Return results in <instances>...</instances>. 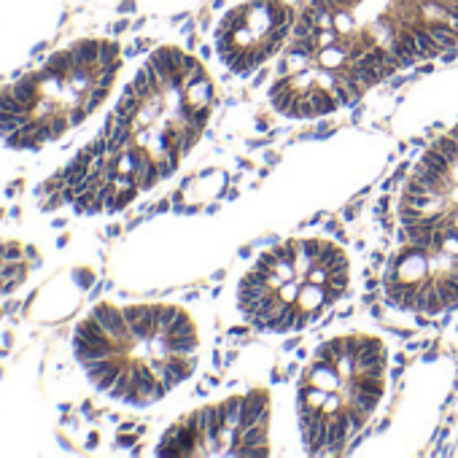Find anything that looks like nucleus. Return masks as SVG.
<instances>
[{
	"instance_id": "nucleus-1",
	"label": "nucleus",
	"mask_w": 458,
	"mask_h": 458,
	"mask_svg": "<svg viewBox=\"0 0 458 458\" xmlns=\"http://www.w3.org/2000/svg\"><path fill=\"white\" fill-rule=\"evenodd\" d=\"M124 321L130 329L133 340H148L157 335V315H160V305H135V308H124Z\"/></svg>"
},
{
	"instance_id": "nucleus-2",
	"label": "nucleus",
	"mask_w": 458,
	"mask_h": 458,
	"mask_svg": "<svg viewBox=\"0 0 458 458\" xmlns=\"http://www.w3.org/2000/svg\"><path fill=\"white\" fill-rule=\"evenodd\" d=\"M94 321L100 323L103 329H106V335L108 337H113L116 342H119L121 348L133 340L130 337V329H127V321H124V313L121 310H116V308H111V305H97V308L89 313Z\"/></svg>"
},
{
	"instance_id": "nucleus-3",
	"label": "nucleus",
	"mask_w": 458,
	"mask_h": 458,
	"mask_svg": "<svg viewBox=\"0 0 458 458\" xmlns=\"http://www.w3.org/2000/svg\"><path fill=\"white\" fill-rule=\"evenodd\" d=\"M84 369H86L89 380L94 383V389L111 391V389H113V383L119 380L124 364H121L116 356H108V359H100V362L84 364Z\"/></svg>"
},
{
	"instance_id": "nucleus-4",
	"label": "nucleus",
	"mask_w": 458,
	"mask_h": 458,
	"mask_svg": "<svg viewBox=\"0 0 458 458\" xmlns=\"http://www.w3.org/2000/svg\"><path fill=\"white\" fill-rule=\"evenodd\" d=\"M377 362H386V353L380 348V342L377 340H369V337H364L362 340V348L356 353V359H353V375H362L367 367H372Z\"/></svg>"
},
{
	"instance_id": "nucleus-5",
	"label": "nucleus",
	"mask_w": 458,
	"mask_h": 458,
	"mask_svg": "<svg viewBox=\"0 0 458 458\" xmlns=\"http://www.w3.org/2000/svg\"><path fill=\"white\" fill-rule=\"evenodd\" d=\"M259 420H267V393L251 391V393L245 396V413H242L240 429L251 426V423H259Z\"/></svg>"
},
{
	"instance_id": "nucleus-6",
	"label": "nucleus",
	"mask_w": 458,
	"mask_h": 458,
	"mask_svg": "<svg viewBox=\"0 0 458 458\" xmlns=\"http://www.w3.org/2000/svg\"><path fill=\"white\" fill-rule=\"evenodd\" d=\"M348 418H345V413L340 410L332 420H329V429H326V447L332 450V453H337V450H342V445L348 442Z\"/></svg>"
},
{
	"instance_id": "nucleus-7",
	"label": "nucleus",
	"mask_w": 458,
	"mask_h": 458,
	"mask_svg": "<svg viewBox=\"0 0 458 458\" xmlns=\"http://www.w3.org/2000/svg\"><path fill=\"white\" fill-rule=\"evenodd\" d=\"M315 264L326 267L329 275H337V272H348V256L342 254L335 245H321V251L315 256Z\"/></svg>"
},
{
	"instance_id": "nucleus-8",
	"label": "nucleus",
	"mask_w": 458,
	"mask_h": 458,
	"mask_svg": "<svg viewBox=\"0 0 458 458\" xmlns=\"http://www.w3.org/2000/svg\"><path fill=\"white\" fill-rule=\"evenodd\" d=\"M415 310L418 313H423V315H437L440 310H445L442 302H440V296H437V286H434V283H423V286H418Z\"/></svg>"
},
{
	"instance_id": "nucleus-9",
	"label": "nucleus",
	"mask_w": 458,
	"mask_h": 458,
	"mask_svg": "<svg viewBox=\"0 0 458 458\" xmlns=\"http://www.w3.org/2000/svg\"><path fill=\"white\" fill-rule=\"evenodd\" d=\"M238 440L242 447H264L267 445V420L251 423L245 429H238Z\"/></svg>"
},
{
	"instance_id": "nucleus-10",
	"label": "nucleus",
	"mask_w": 458,
	"mask_h": 458,
	"mask_svg": "<svg viewBox=\"0 0 458 458\" xmlns=\"http://www.w3.org/2000/svg\"><path fill=\"white\" fill-rule=\"evenodd\" d=\"M410 30H413V35H415V43H418V49H420V57H426V60H434V57H440V54H442V49L437 46L434 35L429 33V27L413 25Z\"/></svg>"
},
{
	"instance_id": "nucleus-11",
	"label": "nucleus",
	"mask_w": 458,
	"mask_h": 458,
	"mask_svg": "<svg viewBox=\"0 0 458 458\" xmlns=\"http://www.w3.org/2000/svg\"><path fill=\"white\" fill-rule=\"evenodd\" d=\"M348 76H350L353 81H356L359 86H369V84H377V81H380V76H377V70H375L372 65H369V62H367L364 57H359V60H353V62H350Z\"/></svg>"
},
{
	"instance_id": "nucleus-12",
	"label": "nucleus",
	"mask_w": 458,
	"mask_h": 458,
	"mask_svg": "<svg viewBox=\"0 0 458 458\" xmlns=\"http://www.w3.org/2000/svg\"><path fill=\"white\" fill-rule=\"evenodd\" d=\"M242 413H245V396H232L224 402V429L238 431L242 423Z\"/></svg>"
},
{
	"instance_id": "nucleus-13",
	"label": "nucleus",
	"mask_w": 458,
	"mask_h": 458,
	"mask_svg": "<svg viewBox=\"0 0 458 458\" xmlns=\"http://www.w3.org/2000/svg\"><path fill=\"white\" fill-rule=\"evenodd\" d=\"M426 27H429V33L434 35L437 46H440L442 52H445V49H453V46L458 43V33L447 25V22H429Z\"/></svg>"
},
{
	"instance_id": "nucleus-14",
	"label": "nucleus",
	"mask_w": 458,
	"mask_h": 458,
	"mask_svg": "<svg viewBox=\"0 0 458 458\" xmlns=\"http://www.w3.org/2000/svg\"><path fill=\"white\" fill-rule=\"evenodd\" d=\"M186 94H189V106L191 108L208 106V103L213 100V86H211V81L208 79H202V81H197L194 86H189Z\"/></svg>"
},
{
	"instance_id": "nucleus-15",
	"label": "nucleus",
	"mask_w": 458,
	"mask_h": 458,
	"mask_svg": "<svg viewBox=\"0 0 458 458\" xmlns=\"http://www.w3.org/2000/svg\"><path fill=\"white\" fill-rule=\"evenodd\" d=\"M437 286V296H440V302H442V308H456L458 305V283L453 278H442V281L434 283Z\"/></svg>"
},
{
	"instance_id": "nucleus-16",
	"label": "nucleus",
	"mask_w": 458,
	"mask_h": 458,
	"mask_svg": "<svg viewBox=\"0 0 458 458\" xmlns=\"http://www.w3.org/2000/svg\"><path fill=\"white\" fill-rule=\"evenodd\" d=\"M305 97H308V103H310V108H313V113H315V116L332 113V111L337 108L335 97H329L326 92H318V89H313V92L305 94Z\"/></svg>"
},
{
	"instance_id": "nucleus-17",
	"label": "nucleus",
	"mask_w": 458,
	"mask_h": 458,
	"mask_svg": "<svg viewBox=\"0 0 458 458\" xmlns=\"http://www.w3.org/2000/svg\"><path fill=\"white\" fill-rule=\"evenodd\" d=\"M431 148H437L445 160L450 162V167H456L458 164V143L450 138V135H447V138H440V140H434V146Z\"/></svg>"
},
{
	"instance_id": "nucleus-18",
	"label": "nucleus",
	"mask_w": 458,
	"mask_h": 458,
	"mask_svg": "<svg viewBox=\"0 0 458 458\" xmlns=\"http://www.w3.org/2000/svg\"><path fill=\"white\" fill-rule=\"evenodd\" d=\"M181 318V310L175 308H160V315H157V335H167L170 326Z\"/></svg>"
},
{
	"instance_id": "nucleus-19",
	"label": "nucleus",
	"mask_w": 458,
	"mask_h": 458,
	"mask_svg": "<svg viewBox=\"0 0 458 458\" xmlns=\"http://www.w3.org/2000/svg\"><path fill=\"white\" fill-rule=\"evenodd\" d=\"M423 162L429 164L431 170H437L440 175H445V178H450V162L445 160L442 154L437 151V148H431V151H426V157H423Z\"/></svg>"
},
{
	"instance_id": "nucleus-20",
	"label": "nucleus",
	"mask_w": 458,
	"mask_h": 458,
	"mask_svg": "<svg viewBox=\"0 0 458 458\" xmlns=\"http://www.w3.org/2000/svg\"><path fill=\"white\" fill-rule=\"evenodd\" d=\"M186 335H194V323L189 321L186 313H181V318L170 326V332L167 335H160V337H167V340H175V337H186Z\"/></svg>"
},
{
	"instance_id": "nucleus-21",
	"label": "nucleus",
	"mask_w": 458,
	"mask_h": 458,
	"mask_svg": "<svg viewBox=\"0 0 458 458\" xmlns=\"http://www.w3.org/2000/svg\"><path fill=\"white\" fill-rule=\"evenodd\" d=\"M294 248H296V242H289V245H278V248H272V254L278 256V262H281V264L296 269V254H299V251H294Z\"/></svg>"
},
{
	"instance_id": "nucleus-22",
	"label": "nucleus",
	"mask_w": 458,
	"mask_h": 458,
	"mask_svg": "<svg viewBox=\"0 0 458 458\" xmlns=\"http://www.w3.org/2000/svg\"><path fill=\"white\" fill-rule=\"evenodd\" d=\"M345 418H348V429H350V434H353V431H362L364 429V423H367V418H369V415L348 404V410H345Z\"/></svg>"
},
{
	"instance_id": "nucleus-23",
	"label": "nucleus",
	"mask_w": 458,
	"mask_h": 458,
	"mask_svg": "<svg viewBox=\"0 0 458 458\" xmlns=\"http://www.w3.org/2000/svg\"><path fill=\"white\" fill-rule=\"evenodd\" d=\"M308 281H310V286H326L329 272H326V267H321V264H313V267L308 269Z\"/></svg>"
},
{
	"instance_id": "nucleus-24",
	"label": "nucleus",
	"mask_w": 458,
	"mask_h": 458,
	"mask_svg": "<svg viewBox=\"0 0 458 458\" xmlns=\"http://www.w3.org/2000/svg\"><path fill=\"white\" fill-rule=\"evenodd\" d=\"M315 362L337 364V356H335V350H332V342H323V345H318V350H315Z\"/></svg>"
},
{
	"instance_id": "nucleus-25",
	"label": "nucleus",
	"mask_w": 458,
	"mask_h": 458,
	"mask_svg": "<svg viewBox=\"0 0 458 458\" xmlns=\"http://www.w3.org/2000/svg\"><path fill=\"white\" fill-rule=\"evenodd\" d=\"M442 60H445V62H453V60H456V52H453V49H445Z\"/></svg>"
},
{
	"instance_id": "nucleus-26",
	"label": "nucleus",
	"mask_w": 458,
	"mask_h": 458,
	"mask_svg": "<svg viewBox=\"0 0 458 458\" xmlns=\"http://www.w3.org/2000/svg\"><path fill=\"white\" fill-rule=\"evenodd\" d=\"M396 240H399V242H407V227H402L399 232H396Z\"/></svg>"
},
{
	"instance_id": "nucleus-27",
	"label": "nucleus",
	"mask_w": 458,
	"mask_h": 458,
	"mask_svg": "<svg viewBox=\"0 0 458 458\" xmlns=\"http://www.w3.org/2000/svg\"><path fill=\"white\" fill-rule=\"evenodd\" d=\"M200 57H211V46H202V49H200Z\"/></svg>"
},
{
	"instance_id": "nucleus-28",
	"label": "nucleus",
	"mask_w": 458,
	"mask_h": 458,
	"mask_svg": "<svg viewBox=\"0 0 458 458\" xmlns=\"http://www.w3.org/2000/svg\"><path fill=\"white\" fill-rule=\"evenodd\" d=\"M450 138H453V140L458 143V127H453V130H450Z\"/></svg>"
},
{
	"instance_id": "nucleus-29",
	"label": "nucleus",
	"mask_w": 458,
	"mask_h": 458,
	"mask_svg": "<svg viewBox=\"0 0 458 458\" xmlns=\"http://www.w3.org/2000/svg\"><path fill=\"white\" fill-rule=\"evenodd\" d=\"M450 278H453V281H456V283H458V267H456V269H453V272H450Z\"/></svg>"
}]
</instances>
